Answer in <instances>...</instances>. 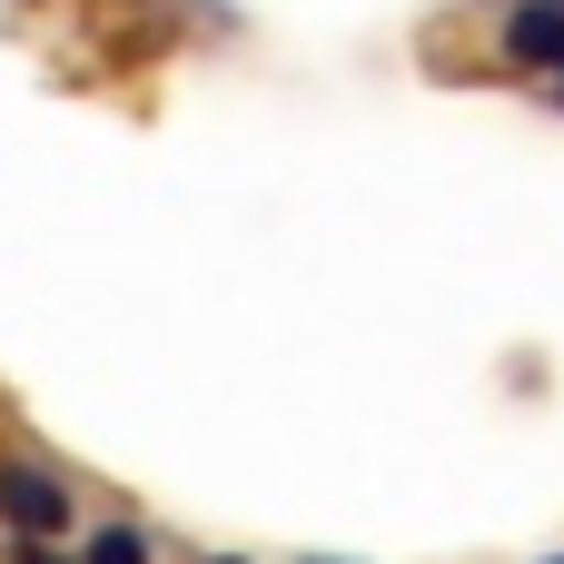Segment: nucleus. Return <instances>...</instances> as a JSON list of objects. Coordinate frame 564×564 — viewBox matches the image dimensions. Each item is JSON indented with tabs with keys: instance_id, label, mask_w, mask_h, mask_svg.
Listing matches in <instances>:
<instances>
[{
	"instance_id": "423d86ee",
	"label": "nucleus",
	"mask_w": 564,
	"mask_h": 564,
	"mask_svg": "<svg viewBox=\"0 0 564 564\" xmlns=\"http://www.w3.org/2000/svg\"><path fill=\"white\" fill-rule=\"evenodd\" d=\"M555 10H564V0H555Z\"/></svg>"
},
{
	"instance_id": "39448f33",
	"label": "nucleus",
	"mask_w": 564,
	"mask_h": 564,
	"mask_svg": "<svg viewBox=\"0 0 564 564\" xmlns=\"http://www.w3.org/2000/svg\"><path fill=\"white\" fill-rule=\"evenodd\" d=\"M317 564H327V555H317Z\"/></svg>"
},
{
	"instance_id": "f257e3e1",
	"label": "nucleus",
	"mask_w": 564,
	"mask_h": 564,
	"mask_svg": "<svg viewBox=\"0 0 564 564\" xmlns=\"http://www.w3.org/2000/svg\"><path fill=\"white\" fill-rule=\"evenodd\" d=\"M0 516H10V525H30V535H59L69 496H59L40 466H0Z\"/></svg>"
},
{
	"instance_id": "20e7f679",
	"label": "nucleus",
	"mask_w": 564,
	"mask_h": 564,
	"mask_svg": "<svg viewBox=\"0 0 564 564\" xmlns=\"http://www.w3.org/2000/svg\"><path fill=\"white\" fill-rule=\"evenodd\" d=\"M20 564H59V555H40V545H20Z\"/></svg>"
},
{
	"instance_id": "f03ea898",
	"label": "nucleus",
	"mask_w": 564,
	"mask_h": 564,
	"mask_svg": "<svg viewBox=\"0 0 564 564\" xmlns=\"http://www.w3.org/2000/svg\"><path fill=\"white\" fill-rule=\"evenodd\" d=\"M506 50H516V59H535V69H564V10H555V0H535V10H516V30H506Z\"/></svg>"
},
{
	"instance_id": "7ed1b4c3",
	"label": "nucleus",
	"mask_w": 564,
	"mask_h": 564,
	"mask_svg": "<svg viewBox=\"0 0 564 564\" xmlns=\"http://www.w3.org/2000/svg\"><path fill=\"white\" fill-rule=\"evenodd\" d=\"M89 564H149V535L139 525H99L89 535Z\"/></svg>"
}]
</instances>
